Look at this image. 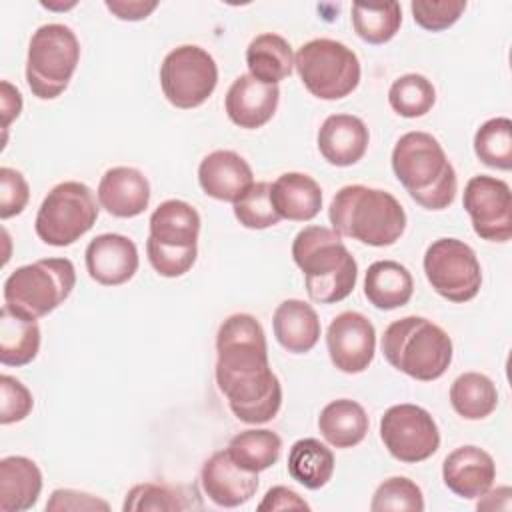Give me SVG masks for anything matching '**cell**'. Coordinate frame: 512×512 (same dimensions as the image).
I'll return each mask as SVG.
<instances>
[{
    "label": "cell",
    "instance_id": "obj_1",
    "mask_svg": "<svg viewBox=\"0 0 512 512\" xmlns=\"http://www.w3.org/2000/svg\"><path fill=\"white\" fill-rule=\"evenodd\" d=\"M216 384L240 422L264 424L278 414L282 386L268 362L264 328L252 314H232L220 324Z\"/></svg>",
    "mask_w": 512,
    "mask_h": 512
},
{
    "label": "cell",
    "instance_id": "obj_2",
    "mask_svg": "<svg viewBox=\"0 0 512 512\" xmlns=\"http://www.w3.org/2000/svg\"><path fill=\"white\" fill-rule=\"evenodd\" d=\"M392 170L410 198L426 210H444L456 198V170L442 144L428 132L414 130L396 140Z\"/></svg>",
    "mask_w": 512,
    "mask_h": 512
},
{
    "label": "cell",
    "instance_id": "obj_3",
    "mask_svg": "<svg viewBox=\"0 0 512 512\" xmlns=\"http://www.w3.org/2000/svg\"><path fill=\"white\" fill-rule=\"evenodd\" d=\"M292 258L304 272L306 292L314 302L336 304L352 294L358 264L332 228H302L292 242Z\"/></svg>",
    "mask_w": 512,
    "mask_h": 512
},
{
    "label": "cell",
    "instance_id": "obj_4",
    "mask_svg": "<svg viewBox=\"0 0 512 512\" xmlns=\"http://www.w3.org/2000/svg\"><path fill=\"white\" fill-rule=\"evenodd\" d=\"M332 230L368 246H392L406 228L402 204L386 190L350 184L340 188L328 208Z\"/></svg>",
    "mask_w": 512,
    "mask_h": 512
},
{
    "label": "cell",
    "instance_id": "obj_5",
    "mask_svg": "<svg viewBox=\"0 0 512 512\" xmlns=\"http://www.w3.org/2000/svg\"><path fill=\"white\" fill-rule=\"evenodd\" d=\"M382 354L392 368L406 376L432 382L438 380L452 362V340L432 320L424 316H404L384 330Z\"/></svg>",
    "mask_w": 512,
    "mask_h": 512
},
{
    "label": "cell",
    "instance_id": "obj_6",
    "mask_svg": "<svg viewBox=\"0 0 512 512\" xmlns=\"http://www.w3.org/2000/svg\"><path fill=\"white\" fill-rule=\"evenodd\" d=\"M200 214L184 200H164L150 216L146 254L152 268L166 278L186 274L198 256Z\"/></svg>",
    "mask_w": 512,
    "mask_h": 512
},
{
    "label": "cell",
    "instance_id": "obj_7",
    "mask_svg": "<svg viewBox=\"0 0 512 512\" xmlns=\"http://www.w3.org/2000/svg\"><path fill=\"white\" fill-rule=\"evenodd\" d=\"M76 284V270L68 258H42L16 268L4 282V306L28 320L56 310Z\"/></svg>",
    "mask_w": 512,
    "mask_h": 512
},
{
    "label": "cell",
    "instance_id": "obj_8",
    "mask_svg": "<svg viewBox=\"0 0 512 512\" xmlns=\"http://www.w3.org/2000/svg\"><path fill=\"white\" fill-rule=\"evenodd\" d=\"M80 60V42L66 24H44L36 28L28 44L26 82L40 100L60 96L76 72Z\"/></svg>",
    "mask_w": 512,
    "mask_h": 512
},
{
    "label": "cell",
    "instance_id": "obj_9",
    "mask_svg": "<svg viewBox=\"0 0 512 512\" xmlns=\"http://www.w3.org/2000/svg\"><path fill=\"white\" fill-rule=\"evenodd\" d=\"M296 72L306 90L320 100H340L360 82V60L338 40L316 38L302 44L294 56Z\"/></svg>",
    "mask_w": 512,
    "mask_h": 512
},
{
    "label": "cell",
    "instance_id": "obj_10",
    "mask_svg": "<svg viewBox=\"0 0 512 512\" xmlns=\"http://www.w3.org/2000/svg\"><path fill=\"white\" fill-rule=\"evenodd\" d=\"M98 212L100 208L90 186L76 180L60 182L42 200L34 230L44 244L64 248L96 224Z\"/></svg>",
    "mask_w": 512,
    "mask_h": 512
},
{
    "label": "cell",
    "instance_id": "obj_11",
    "mask_svg": "<svg viewBox=\"0 0 512 512\" xmlns=\"http://www.w3.org/2000/svg\"><path fill=\"white\" fill-rule=\"evenodd\" d=\"M424 274L436 294L456 304L476 298L482 286L476 252L458 238H438L426 248Z\"/></svg>",
    "mask_w": 512,
    "mask_h": 512
},
{
    "label": "cell",
    "instance_id": "obj_12",
    "mask_svg": "<svg viewBox=\"0 0 512 512\" xmlns=\"http://www.w3.org/2000/svg\"><path fill=\"white\" fill-rule=\"evenodd\" d=\"M218 84V66L200 46L182 44L166 54L160 66V86L166 100L182 110L204 104Z\"/></svg>",
    "mask_w": 512,
    "mask_h": 512
},
{
    "label": "cell",
    "instance_id": "obj_13",
    "mask_svg": "<svg viewBox=\"0 0 512 512\" xmlns=\"http://www.w3.org/2000/svg\"><path fill=\"white\" fill-rule=\"evenodd\" d=\"M380 438L390 456L406 464L428 460L440 446L434 418L416 404L390 406L380 418Z\"/></svg>",
    "mask_w": 512,
    "mask_h": 512
},
{
    "label": "cell",
    "instance_id": "obj_14",
    "mask_svg": "<svg viewBox=\"0 0 512 512\" xmlns=\"http://www.w3.org/2000/svg\"><path fill=\"white\" fill-rule=\"evenodd\" d=\"M462 206L482 240L508 242L512 238V194L504 180L488 174L472 176L464 186Z\"/></svg>",
    "mask_w": 512,
    "mask_h": 512
},
{
    "label": "cell",
    "instance_id": "obj_15",
    "mask_svg": "<svg viewBox=\"0 0 512 512\" xmlns=\"http://www.w3.org/2000/svg\"><path fill=\"white\" fill-rule=\"evenodd\" d=\"M326 346L332 364L346 374L364 372L374 360L376 330L360 312H340L328 326Z\"/></svg>",
    "mask_w": 512,
    "mask_h": 512
},
{
    "label": "cell",
    "instance_id": "obj_16",
    "mask_svg": "<svg viewBox=\"0 0 512 512\" xmlns=\"http://www.w3.org/2000/svg\"><path fill=\"white\" fill-rule=\"evenodd\" d=\"M86 270L102 286H120L128 282L140 264L136 244L122 234H100L86 246Z\"/></svg>",
    "mask_w": 512,
    "mask_h": 512
},
{
    "label": "cell",
    "instance_id": "obj_17",
    "mask_svg": "<svg viewBox=\"0 0 512 512\" xmlns=\"http://www.w3.org/2000/svg\"><path fill=\"white\" fill-rule=\"evenodd\" d=\"M200 482L204 494L222 508L242 506L258 490V474L242 470L228 450H218L204 462Z\"/></svg>",
    "mask_w": 512,
    "mask_h": 512
},
{
    "label": "cell",
    "instance_id": "obj_18",
    "mask_svg": "<svg viewBox=\"0 0 512 512\" xmlns=\"http://www.w3.org/2000/svg\"><path fill=\"white\" fill-rule=\"evenodd\" d=\"M280 90L276 84H264L250 74H240L226 92L228 118L246 130L268 124L278 108Z\"/></svg>",
    "mask_w": 512,
    "mask_h": 512
},
{
    "label": "cell",
    "instance_id": "obj_19",
    "mask_svg": "<svg viewBox=\"0 0 512 512\" xmlns=\"http://www.w3.org/2000/svg\"><path fill=\"white\" fill-rule=\"evenodd\" d=\"M442 480L460 498H480L496 480V464L486 450L472 444L460 446L444 458Z\"/></svg>",
    "mask_w": 512,
    "mask_h": 512
},
{
    "label": "cell",
    "instance_id": "obj_20",
    "mask_svg": "<svg viewBox=\"0 0 512 512\" xmlns=\"http://www.w3.org/2000/svg\"><path fill=\"white\" fill-rule=\"evenodd\" d=\"M198 182L204 194L222 202L240 200L254 184L250 164L234 150H214L198 166Z\"/></svg>",
    "mask_w": 512,
    "mask_h": 512
},
{
    "label": "cell",
    "instance_id": "obj_21",
    "mask_svg": "<svg viewBox=\"0 0 512 512\" xmlns=\"http://www.w3.org/2000/svg\"><path fill=\"white\" fill-rule=\"evenodd\" d=\"M100 206L116 218H134L148 208V178L130 166H114L104 172L98 184Z\"/></svg>",
    "mask_w": 512,
    "mask_h": 512
},
{
    "label": "cell",
    "instance_id": "obj_22",
    "mask_svg": "<svg viewBox=\"0 0 512 512\" xmlns=\"http://www.w3.org/2000/svg\"><path fill=\"white\" fill-rule=\"evenodd\" d=\"M322 158L332 166H352L366 154L370 134L366 124L352 114L328 116L316 136Z\"/></svg>",
    "mask_w": 512,
    "mask_h": 512
},
{
    "label": "cell",
    "instance_id": "obj_23",
    "mask_svg": "<svg viewBox=\"0 0 512 512\" xmlns=\"http://www.w3.org/2000/svg\"><path fill=\"white\" fill-rule=\"evenodd\" d=\"M270 200L280 218L308 222L322 208V190L308 174L284 172L270 184Z\"/></svg>",
    "mask_w": 512,
    "mask_h": 512
},
{
    "label": "cell",
    "instance_id": "obj_24",
    "mask_svg": "<svg viewBox=\"0 0 512 512\" xmlns=\"http://www.w3.org/2000/svg\"><path fill=\"white\" fill-rule=\"evenodd\" d=\"M272 328L278 344L292 352H310L320 338V318L316 310L298 298H288L278 304L272 318Z\"/></svg>",
    "mask_w": 512,
    "mask_h": 512
},
{
    "label": "cell",
    "instance_id": "obj_25",
    "mask_svg": "<svg viewBox=\"0 0 512 512\" xmlns=\"http://www.w3.org/2000/svg\"><path fill=\"white\" fill-rule=\"evenodd\" d=\"M42 492V472L26 456H6L0 460V510H30Z\"/></svg>",
    "mask_w": 512,
    "mask_h": 512
},
{
    "label": "cell",
    "instance_id": "obj_26",
    "mask_svg": "<svg viewBox=\"0 0 512 512\" xmlns=\"http://www.w3.org/2000/svg\"><path fill=\"white\" fill-rule=\"evenodd\" d=\"M414 280L406 266L396 260H378L364 276V296L378 310H394L410 302Z\"/></svg>",
    "mask_w": 512,
    "mask_h": 512
},
{
    "label": "cell",
    "instance_id": "obj_27",
    "mask_svg": "<svg viewBox=\"0 0 512 512\" xmlns=\"http://www.w3.org/2000/svg\"><path fill=\"white\" fill-rule=\"evenodd\" d=\"M204 502L194 486L184 484H136L126 492L122 510L124 512H184L202 510Z\"/></svg>",
    "mask_w": 512,
    "mask_h": 512
},
{
    "label": "cell",
    "instance_id": "obj_28",
    "mask_svg": "<svg viewBox=\"0 0 512 512\" xmlns=\"http://www.w3.org/2000/svg\"><path fill=\"white\" fill-rule=\"evenodd\" d=\"M368 424L366 410L350 398L332 400L318 416V430L334 448H352L360 444L368 434Z\"/></svg>",
    "mask_w": 512,
    "mask_h": 512
},
{
    "label": "cell",
    "instance_id": "obj_29",
    "mask_svg": "<svg viewBox=\"0 0 512 512\" xmlns=\"http://www.w3.org/2000/svg\"><path fill=\"white\" fill-rule=\"evenodd\" d=\"M246 66L250 70V76H254L256 80L278 86V82L292 74V46L280 34H260L246 48Z\"/></svg>",
    "mask_w": 512,
    "mask_h": 512
},
{
    "label": "cell",
    "instance_id": "obj_30",
    "mask_svg": "<svg viewBox=\"0 0 512 512\" xmlns=\"http://www.w3.org/2000/svg\"><path fill=\"white\" fill-rule=\"evenodd\" d=\"M288 474L304 488L318 490L334 474V454L316 438L296 440L288 452Z\"/></svg>",
    "mask_w": 512,
    "mask_h": 512
},
{
    "label": "cell",
    "instance_id": "obj_31",
    "mask_svg": "<svg viewBox=\"0 0 512 512\" xmlns=\"http://www.w3.org/2000/svg\"><path fill=\"white\" fill-rule=\"evenodd\" d=\"M40 350V326L6 306L0 310V362L4 366L30 364Z\"/></svg>",
    "mask_w": 512,
    "mask_h": 512
},
{
    "label": "cell",
    "instance_id": "obj_32",
    "mask_svg": "<svg viewBox=\"0 0 512 512\" xmlns=\"http://www.w3.org/2000/svg\"><path fill=\"white\" fill-rule=\"evenodd\" d=\"M226 450L242 470L258 474L278 462L282 438L266 428H250L232 436Z\"/></svg>",
    "mask_w": 512,
    "mask_h": 512
},
{
    "label": "cell",
    "instance_id": "obj_33",
    "mask_svg": "<svg viewBox=\"0 0 512 512\" xmlns=\"http://www.w3.org/2000/svg\"><path fill=\"white\" fill-rule=\"evenodd\" d=\"M450 404L466 420H482L498 406L494 382L480 372H464L450 386Z\"/></svg>",
    "mask_w": 512,
    "mask_h": 512
},
{
    "label": "cell",
    "instance_id": "obj_34",
    "mask_svg": "<svg viewBox=\"0 0 512 512\" xmlns=\"http://www.w3.org/2000/svg\"><path fill=\"white\" fill-rule=\"evenodd\" d=\"M402 24V8L398 2L352 4L354 32L368 44L390 42Z\"/></svg>",
    "mask_w": 512,
    "mask_h": 512
},
{
    "label": "cell",
    "instance_id": "obj_35",
    "mask_svg": "<svg viewBox=\"0 0 512 512\" xmlns=\"http://www.w3.org/2000/svg\"><path fill=\"white\" fill-rule=\"evenodd\" d=\"M474 154L496 170L512 168V122L506 116L486 120L474 134Z\"/></svg>",
    "mask_w": 512,
    "mask_h": 512
},
{
    "label": "cell",
    "instance_id": "obj_36",
    "mask_svg": "<svg viewBox=\"0 0 512 512\" xmlns=\"http://www.w3.org/2000/svg\"><path fill=\"white\" fill-rule=\"evenodd\" d=\"M388 102L396 114L404 118H418L432 110L436 102V90L426 76L404 74L392 82L388 90Z\"/></svg>",
    "mask_w": 512,
    "mask_h": 512
},
{
    "label": "cell",
    "instance_id": "obj_37",
    "mask_svg": "<svg viewBox=\"0 0 512 512\" xmlns=\"http://www.w3.org/2000/svg\"><path fill=\"white\" fill-rule=\"evenodd\" d=\"M236 220L250 230H264L276 226L282 218L270 200V182H254L250 190L234 202Z\"/></svg>",
    "mask_w": 512,
    "mask_h": 512
},
{
    "label": "cell",
    "instance_id": "obj_38",
    "mask_svg": "<svg viewBox=\"0 0 512 512\" xmlns=\"http://www.w3.org/2000/svg\"><path fill=\"white\" fill-rule=\"evenodd\" d=\"M372 512H388V510H408L422 512L424 496L422 490L406 476H392L384 480L370 502Z\"/></svg>",
    "mask_w": 512,
    "mask_h": 512
},
{
    "label": "cell",
    "instance_id": "obj_39",
    "mask_svg": "<svg viewBox=\"0 0 512 512\" xmlns=\"http://www.w3.org/2000/svg\"><path fill=\"white\" fill-rule=\"evenodd\" d=\"M414 22L430 32H440L458 22L466 10L464 0H414L410 4Z\"/></svg>",
    "mask_w": 512,
    "mask_h": 512
},
{
    "label": "cell",
    "instance_id": "obj_40",
    "mask_svg": "<svg viewBox=\"0 0 512 512\" xmlns=\"http://www.w3.org/2000/svg\"><path fill=\"white\" fill-rule=\"evenodd\" d=\"M0 396V424L4 426L24 420L34 408L30 390L10 374L0 376Z\"/></svg>",
    "mask_w": 512,
    "mask_h": 512
},
{
    "label": "cell",
    "instance_id": "obj_41",
    "mask_svg": "<svg viewBox=\"0 0 512 512\" xmlns=\"http://www.w3.org/2000/svg\"><path fill=\"white\" fill-rule=\"evenodd\" d=\"M30 198V188L22 172L2 166L0 168V218L8 220L20 214Z\"/></svg>",
    "mask_w": 512,
    "mask_h": 512
},
{
    "label": "cell",
    "instance_id": "obj_42",
    "mask_svg": "<svg viewBox=\"0 0 512 512\" xmlns=\"http://www.w3.org/2000/svg\"><path fill=\"white\" fill-rule=\"evenodd\" d=\"M48 512H66V510H110L108 502L80 490L72 488H58L50 494V500L46 502Z\"/></svg>",
    "mask_w": 512,
    "mask_h": 512
},
{
    "label": "cell",
    "instance_id": "obj_43",
    "mask_svg": "<svg viewBox=\"0 0 512 512\" xmlns=\"http://www.w3.org/2000/svg\"><path fill=\"white\" fill-rule=\"evenodd\" d=\"M258 510H310V504L292 488L274 486L264 494V500L258 504Z\"/></svg>",
    "mask_w": 512,
    "mask_h": 512
},
{
    "label": "cell",
    "instance_id": "obj_44",
    "mask_svg": "<svg viewBox=\"0 0 512 512\" xmlns=\"http://www.w3.org/2000/svg\"><path fill=\"white\" fill-rule=\"evenodd\" d=\"M158 2H142V0H106V8L120 20H142L150 12H154Z\"/></svg>",
    "mask_w": 512,
    "mask_h": 512
},
{
    "label": "cell",
    "instance_id": "obj_45",
    "mask_svg": "<svg viewBox=\"0 0 512 512\" xmlns=\"http://www.w3.org/2000/svg\"><path fill=\"white\" fill-rule=\"evenodd\" d=\"M0 100H2V126H4V130H8L10 122L14 118H18V114L22 110V96L10 82L4 80Z\"/></svg>",
    "mask_w": 512,
    "mask_h": 512
}]
</instances>
